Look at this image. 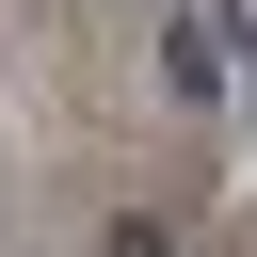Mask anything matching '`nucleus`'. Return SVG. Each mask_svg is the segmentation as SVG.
Segmentation results:
<instances>
[{
	"label": "nucleus",
	"mask_w": 257,
	"mask_h": 257,
	"mask_svg": "<svg viewBox=\"0 0 257 257\" xmlns=\"http://www.w3.org/2000/svg\"><path fill=\"white\" fill-rule=\"evenodd\" d=\"M112 257H177V225L161 209H112Z\"/></svg>",
	"instance_id": "2"
},
{
	"label": "nucleus",
	"mask_w": 257,
	"mask_h": 257,
	"mask_svg": "<svg viewBox=\"0 0 257 257\" xmlns=\"http://www.w3.org/2000/svg\"><path fill=\"white\" fill-rule=\"evenodd\" d=\"M161 80H177V96H225V80H241V32H225V16H177V32H161Z\"/></svg>",
	"instance_id": "1"
}]
</instances>
